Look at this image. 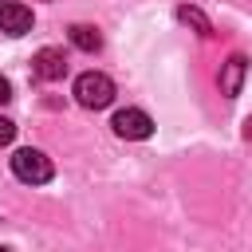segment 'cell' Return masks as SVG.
Instances as JSON below:
<instances>
[{"label": "cell", "instance_id": "3957f363", "mask_svg": "<svg viewBox=\"0 0 252 252\" xmlns=\"http://www.w3.org/2000/svg\"><path fill=\"white\" fill-rule=\"evenodd\" d=\"M110 126H114V134H118V138H126V142H142V138H150V134H154V118H150L146 110H138V106L118 110Z\"/></svg>", "mask_w": 252, "mask_h": 252}, {"label": "cell", "instance_id": "8992f818", "mask_svg": "<svg viewBox=\"0 0 252 252\" xmlns=\"http://www.w3.org/2000/svg\"><path fill=\"white\" fill-rule=\"evenodd\" d=\"M244 71H248V59H244V55H232V59L224 63V71H220V91H224L228 98H232V94H240Z\"/></svg>", "mask_w": 252, "mask_h": 252}, {"label": "cell", "instance_id": "30bf717a", "mask_svg": "<svg viewBox=\"0 0 252 252\" xmlns=\"http://www.w3.org/2000/svg\"><path fill=\"white\" fill-rule=\"evenodd\" d=\"M8 98H12V83H8V79H4V75H0V106H4V102H8Z\"/></svg>", "mask_w": 252, "mask_h": 252}, {"label": "cell", "instance_id": "52a82bcc", "mask_svg": "<svg viewBox=\"0 0 252 252\" xmlns=\"http://www.w3.org/2000/svg\"><path fill=\"white\" fill-rule=\"evenodd\" d=\"M71 43L91 55V51L102 47V35H98V28H91V24H75V28H71Z\"/></svg>", "mask_w": 252, "mask_h": 252}, {"label": "cell", "instance_id": "8fae6325", "mask_svg": "<svg viewBox=\"0 0 252 252\" xmlns=\"http://www.w3.org/2000/svg\"><path fill=\"white\" fill-rule=\"evenodd\" d=\"M0 252H8V248H0Z\"/></svg>", "mask_w": 252, "mask_h": 252}, {"label": "cell", "instance_id": "ba28073f", "mask_svg": "<svg viewBox=\"0 0 252 252\" xmlns=\"http://www.w3.org/2000/svg\"><path fill=\"white\" fill-rule=\"evenodd\" d=\"M177 20H181V24H189V28H197L201 35H213V24L205 20V12H201V8H189V4H185V8H177Z\"/></svg>", "mask_w": 252, "mask_h": 252}, {"label": "cell", "instance_id": "277c9868", "mask_svg": "<svg viewBox=\"0 0 252 252\" xmlns=\"http://www.w3.org/2000/svg\"><path fill=\"white\" fill-rule=\"evenodd\" d=\"M32 75L43 79V83L63 79V75H67V59H63V51H59V47H39V51L32 55Z\"/></svg>", "mask_w": 252, "mask_h": 252}, {"label": "cell", "instance_id": "6da1fadb", "mask_svg": "<svg viewBox=\"0 0 252 252\" xmlns=\"http://www.w3.org/2000/svg\"><path fill=\"white\" fill-rule=\"evenodd\" d=\"M75 98H79V106H87V110H102V106L114 102V83H110L102 71H83V75L75 79Z\"/></svg>", "mask_w": 252, "mask_h": 252}, {"label": "cell", "instance_id": "5b68a950", "mask_svg": "<svg viewBox=\"0 0 252 252\" xmlns=\"http://www.w3.org/2000/svg\"><path fill=\"white\" fill-rule=\"evenodd\" d=\"M0 32H8V35L32 32V8L20 4V0H4L0 4Z\"/></svg>", "mask_w": 252, "mask_h": 252}, {"label": "cell", "instance_id": "7a4b0ae2", "mask_svg": "<svg viewBox=\"0 0 252 252\" xmlns=\"http://www.w3.org/2000/svg\"><path fill=\"white\" fill-rule=\"evenodd\" d=\"M12 173L20 177V181H28V185H43V181H51V158L43 154V150H16L12 154Z\"/></svg>", "mask_w": 252, "mask_h": 252}, {"label": "cell", "instance_id": "9c48e42d", "mask_svg": "<svg viewBox=\"0 0 252 252\" xmlns=\"http://www.w3.org/2000/svg\"><path fill=\"white\" fill-rule=\"evenodd\" d=\"M12 138H16V122H12V118H4V114H0V146H8V142H12Z\"/></svg>", "mask_w": 252, "mask_h": 252}]
</instances>
